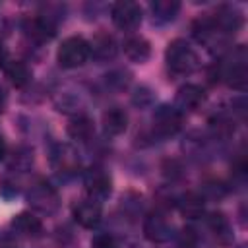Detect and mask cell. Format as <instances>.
Masks as SVG:
<instances>
[{"label": "cell", "instance_id": "1", "mask_svg": "<svg viewBox=\"0 0 248 248\" xmlns=\"http://www.w3.org/2000/svg\"><path fill=\"white\" fill-rule=\"evenodd\" d=\"M165 62L170 74L186 76L198 68V54L190 46V43H186L184 39H174L165 50Z\"/></svg>", "mask_w": 248, "mask_h": 248}, {"label": "cell", "instance_id": "2", "mask_svg": "<svg viewBox=\"0 0 248 248\" xmlns=\"http://www.w3.org/2000/svg\"><path fill=\"white\" fill-rule=\"evenodd\" d=\"M248 54L246 48L240 45L232 50V54L229 56V60H225V64L221 66V78L232 87V89H246L248 83Z\"/></svg>", "mask_w": 248, "mask_h": 248}, {"label": "cell", "instance_id": "3", "mask_svg": "<svg viewBox=\"0 0 248 248\" xmlns=\"http://www.w3.org/2000/svg\"><path fill=\"white\" fill-rule=\"evenodd\" d=\"M87 58H89V43L79 35H72L64 39L56 52V60L62 68H78L85 64Z\"/></svg>", "mask_w": 248, "mask_h": 248}, {"label": "cell", "instance_id": "4", "mask_svg": "<svg viewBox=\"0 0 248 248\" xmlns=\"http://www.w3.org/2000/svg\"><path fill=\"white\" fill-rule=\"evenodd\" d=\"M27 202L29 205L37 211V213H43V215H52L58 205H60V196L56 192L54 186H50L48 182L45 180H39L35 182L29 192H27Z\"/></svg>", "mask_w": 248, "mask_h": 248}, {"label": "cell", "instance_id": "5", "mask_svg": "<svg viewBox=\"0 0 248 248\" xmlns=\"http://www.w3.org/2000/svg\"><path fill=\"white\" fill-rule=\"evenodd\" d=\"M112 21L118 29L122 31H134L140 23H141V8L136 2L130 0H120L112 6L110 10Z\"/></svg>", "mask_w": 248, "mask_h": 248}, {"label": "cell", "instance_id": "6", "mask_svg": "<svg viewBox=\"0 0 248 248\" xmlns=\"http://www.w3.org/2000/svg\"><path fill=\"white\" fill-rule=\"evenodd\" d=\"M83 184H85L87 196L91 200H95V202H101V200L108 198L110 196V190H112V182H110L108 172H105L99 167H93V169H89L85 172Z\"/></svg>", "mask_w": 248, "mask_h": 248}, {"label": "cell", "instance_id": "7", "mask_svg": "<svg viewBox=\"0 0 248 248\" xmlns=\"http://www.w3.org/2000/svg\"><path fill=\"white\" fill-rule=\"evenodd\" d=\"M182 126V114L170 107V105H161L155 114H153V130L159 136H174Z\"/></svg>", "mask_w": 248, "mask_h": 248}, {"label": "cell", "instance_id": "8", "mask_svg": "<svg viewBox=\"0 0 248 248\" xmlns=\"http://www.w3.org/2000/svg\"><path fill=\"white\" fill-rule=\"evenodd\" d=\"M143 234L151 242H167L172 236V225L163 211H153L143 221Z\"/></svg>", "mask_w": 248, "mask_h": 248}, {"label": "cell", "instance_id": "9", "mask_svg": "<svg viewBox=\"0 0 248 248\" xmlns=\"http://www.w3.org/2000/svg\"><path fill=\"white\" fill-rule=\"evenodd\" d=\"M205 101V91L200 85L194 83H186L176 91L174 97V108L182 114V112H194L198 110Z\"/></svg>", "mask_w": 248, "mask_h": 248}, {"label": "cell", "instance_id": "10", "mask_svg": "<svg viewBox=\"0 0 248 248\" xmlns=\"http://www.w3.org/2000/svg\"><path fill=\"white\" fill-rule=\"evenodd\" d=\"M52 167L58 174H64V176H74L79 172L81 169V161L78 157V153L70 147V145H58L54 151H52Z\"/></svg>", "mask_w": 248, "mask_h": 248}, {"label": "cell", "instance_id": "11", "mask_svg": "<svg viewBox=\"0 0 248 248\" xmlns=\"http://www.w3.org/2000/svg\"><path fill=\"white\" fill-rule=\"evenodd\" d=\"M72 217L74 221L83 227V229H93L101 223V203L87 198V200H81L74 205L72 209Z\"/></svg>", "mask_w": 248, "mask_h": 248}, {"label": "cell", "instance_id": "12", "mask_svg": "<svg viewBox=\"0 0 248 248\" xmlns=\"http://www.w3.org/2000/svg\"><path fill=\"white\" fill-rule=\"evenodd\" d=\"M87 43H89V54L95 60H101V62L112 60L116 56V52H118V45H116L114 37L110 33H107V31H99Z\"/></svg>", "mask_w": 248, "mask_h": 248}, {"label": "cell", "instance_id": "13", "mask_svg": "<svg viewBox=\"0 0 248 248\" xmlns=\"http://www.w3.org/2000/svg\"><path fill=\"white\" fill-rule=\"evenodd\" d=\"M54 23L50 21V17L45 16H37V17H29L23 23V31L29 39L37 41V43H45L54 35Z\"/></svg>", "mask_w": 248, "mask_h": 248}, {"label": "cell", "instance_id": "14", "mask_svg": "<svg viewBox=\"0 0 248 248\" xmlns=\"http://www.w3.org/2000/svg\"><path fill=\"white\" fill-rule=\"evenodd\" d=\"M12 229L21 236L37 238L43 232V221L31 211H21L12 219Z\"/></svg>", "mask_w": 248, "mask_h": 248}, {"label": "cell", "instance_id": "15", "mask_svg": "<svg viewBox=\"0 0 248 248\" xmlns=\"http://www.w3.org/2000/svg\"><path fill=\"white\" fill-rule=\"evenodd\" d=\"M101 124H103L105 134H108V136H120L128 128V114L120 107H110V108H107L103 112Z\"/></svg>", "mask_w": 248, "mask_h": 248}, {"label": "cell", "instance_id": "16", "mask_svg": "<svg viewBox=\"0 0 248 248\" xmlns=\"http://www.w3.org/2000/svg\"><path fill=\"white\" fill-rule=\"evenodd\" d=\"M122 48H124V54L128 56V60L140 62V64L145 62L149 58V54H151V45L141 35H132V37L124 39Z\"/></svg>", "mask_w": 248, "mask_h": 248}, {"label": "cell", "instance_id": "17", "mask_svg": "<svg viewBox=\"0 0 248 248\" xmlns=\"http://www.w3.org/2000/svg\"><path fill=\"white\" fill-rule=\"evenodd\" d=\"M211 19H213V23H215V27H217V31H219L221 35L236 33V29L242 25V16H240L236 10H232V8H223V10H219Z\"/></svg>", "mask_w": 248, "mask_h": 248}, {"label": "cell", "instance_id": "18", "mask_svg": "<svg viewBox=\"0 0 248 248\" xmlns=\"http://www.w3.org/2000/svg\"><path fill=\"white\" fill-rule=\"evenodd\" d=\"M176 203H178L180 213H182L184 217H188V219H198V217H202V215H203V209H205V198H203L202 194H198V192H188V194H184Z\"/></svg>", "mask_w": 248, "mask_h": 248}, {"label": "cell", "instance_id": "19", "mask_svg": "<svg viewBox=\"0 0 248 248\" xmlns=\"http://www.w3.org/2000/svg\"><path fill=\"white\" fill-rule=\"evenodd\" d=\"M4 74L8 78V81L14 87H25L31 81V70L25 62L21 60H10L4 62Z\"/></svg>", "mask_w": 248, "mask_h": 248}, {"label": "cell", "instance_id": "20", "mask_svg": "<svg viewBox=\"0 0 248 248\" xmlns=\"http://www.w3.org/2000/svg\"><path fill=\"white\" fill-rule=\"evenodd\" d=\"M68 136L76 141H87L93 132H95V126H93V120L85 114H79V116H74L70 122H68V128H66Z\"/></svg>", "mask_w": 248, "mask_h": 248}, {"label": "cell", "instance_id": "21", "mask_svg": "<svg viewBox=\"0 0 248 248\" xmlns=\"http://www.w3.org/2000/svg\"><path fill=\"white\" fill-rule=\"evenodd\" d=\"M180 12V2L176 0H157L151 4V16L155 23H169Z\"/></svg>", "mask_w": 248, "mask_h": 248}, {"label": "cell", "instance_id": "22", "mask_svg": "<svg viewBox=\"0 0 248 248\" xmlns=\"http://www.w3.org/2000/svg\"><path fill=\"white\" fill-rule=\"evenodd\" d=\"M207 223H209V229L215 232V236L221 242L231 240V236H232L231 234V223H229V219L223 213H211L209 219H207Z\"/></svg>", "mask_w": 248, "mask_h": 248}, {"label": "cell", "instance_id": "23", "mask_svg": "<svg viewBox=\"0 0 248 248\" xmlns=\"http://www.w3.org/2000/svg\"><path fill=\"white\" fill-rule=\"evenodd\" d=\"M198 246V232L192 227H184L176 234V248H196Z\"/></svg>", "mask_w": 248, "mask_h": 248}, {"label": "cell", "instance_id": "24", "mask_svg": "<svg viewBox=\"0 0 248 248\" xmlns=\"http://www.w3.org/2000/svg\"><path fill=\"white\" fill-rule=\"evenodd\" d=\"M91 248H118V244H116L114 236L101 232V234H95V236H93Z\"/></svg>", "mask_w": 248, "mask_h": 248}, {"label": "cell", "instance_id": "25", "mask_svg": "<svg viewBox=\"0 0 248 248\" xmlns=\"http://www.w3.org/2000/svg\"><path fill=\"white\" fill-rule=\"evenodd\" d=\"M203 198L207 196V198H221V196H225V186L221 184V182H207L205 186H203V194H202Z\"/></svg>", "mask_w": 248, "mask_h": 248}, {"label": "cell", "instance_id": "26", "mask_svg": "<svg viewBox=\"0 0 248 248\" xmlns=\"http://www.w3.org/2000/svg\"><path fill=\"white\" fill-rule=\"evenodd\" d=\"M0 248H19L17 240L10 234H0Z\"/></svg>", "mask_w": 248, "mask_h": 248}, {"label": "cell", "instance_id": "27", "mask_svg": "<svg viewBox=\"0 0 248 248\" xmlns=\"http://www.w3.org/2000/svg\"><path fill=\"white\" fill-rule=\"evenodd\" d=\"M6 153H8V145H6V141H4V138L0 136V161L6 157Z\"/></svg>", "mask_w": 248, "mask_h": 248}, {"label": "cell", "instance_id": "28", "mask_svg": "<svg viewBox=\"0 0 248 248\" xmlns=\"http://www.w3.org/2000/svg\"><path fill=\"white\" fill-rule=\"evenodd\" d=\"M2 93H4V91L0 89V110H2V101H4V95H2Z\"/></svg>", "mask_w": 248, "mask_h": 248}]
</instances>
